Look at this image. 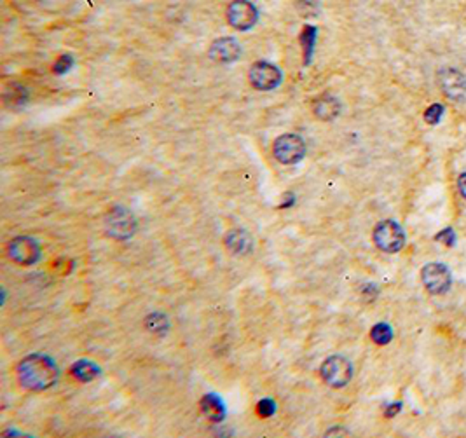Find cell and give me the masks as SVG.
<instances>
[{
    "mask_svg": "<svg viewBox=\"0 0 466 438\" xmlns=\"http://www.w3.org/2000/svg\"><path fill=\"white\" fill-rule=\"evenodd\" d=\"M299 38L300 42H302V49H304V65H309L314 51V41H317V28L309 25L304 26L302 33H300Z\"/></svg>",
    "mask_w": 466,
    "mask_h": 438,
    "instance_id": "ac0fdd59",
    "label": "cell"
},
{
    "mask_svg": "<svg viewBox=\"0 0 466 438\" xmlns=\"http://www.w3.org/2000/svg\"><path fill=\"white\" fill-rule=\"evenodd\" d=\"M224 245L233 255H248L253 252V237L245 229H233L224 236Z\"/></svg>",
    "mask_w": 466,
    "mask_h": 438,
    "instance_id": "7c38bea8",
    "label": "cell"
},
{
    "mask_svg": "<svg viewBox=\"0 0 466 438\" xmlns=\"http://www.w3.org/2000/svg\"><path fill=\"white\" fill-rule=\"evenodd\" d=\"M454 237H456V236H454V230L450 229V228H448V229L442 230V233H438L437 236H435V240H437V241H444V243L448 245V247H452V245H454Z\"/></svg>",
    "mask_w": 466,
    "mask_h": 438,
    "instance_id": "cb8c5ba5",
    "label": "cell"
},
{
    "mask_svg": "<svg viewBox=\"0 0 466 438\" xmlns=\"http://www.w3.org/2000/svg\"><path fill=\"white\" fill-rule=\"evenodd\" d=\"M371 337L376 344L386 346V344H390L393 339V328L388 324H377L372 326Z\"/></svg>",
    "mask_w": 466,
    "mask_h": 438,
    "instance_id": "d6986e66",
    "label": "cell"
},
{
    "mask_svg": "<svg viewBox=\"0 0 466 438\" xmlns=\"http://www.w3.org/2000/svg\"><path fill=\"white\" fill-rule=\"evenodd\" d=\"M457 187H460L461 196H463V198L466 199V173L460 175V178H457Z\"/></svg>",
    "mask_w": 466,
    "mask_h": 438,
    "instance_id": "d4e9b609",
    "label": "cell"
},
{
    "mask_svg": "<svg viewBox=\"0 0 466 438\" xmlns=\"http://www.w3.org/2000/svg\"><path fill=\"white\" fill-rule=\"evenodd\" d=\"M208 55H210L211 60L218 61V63H233V61L240 60L241 46L234 37H221L213 41Z\"/></svg>",
    "mask_w": 466,
    "mask_h": 438,
    "instance_id": "30bf717a",
    "label": "cell"
},
{
    "mask_svg": "<svg viewBox=\"0 0 466 438\" xmlns=\"http://www.w3.org/2000/svg\"><path fill=\"white\" fill-rule=\"evenodd\" d=\"M295 7H297L300 16H304V18H313L319 13L318 0H297Z\"/></svg>",
    "mask_w": 466,
    "mask_h": 438,
    "instance_id": "ffe728a7",
    "label": "cell"
},
{
    "mask_svg": "<svg viewBox=\"0 0 466 438\" xmlns=\"http://www.w3.org/2000/svg\"><path fill=\"white\" fill-rule=\"evenodd\" d=\"M28 100V93H26L25 87L21 84H7L6 90H4V102L11 107H19Z\"/></svg>",
    "mask_w": 466,
    "mask_h": 438,
    "instance_id": "e0dca14e",
    "label": "cell"
},
{
    "mask_svg": "<svg viewBox=\"0 0 466 438\" xmlns=\"http://www.w3.org/2000/svg\"><path fill=\"white\" fill-rule=\"evenodd\" d=\"M421 279L425 283V287L428 288L430 294L440 295L445 294V292L450 288V283H452V278H450L449 269L444 266V264L431 262L426 264L421 271Z\"/></svg>",
    "mask_w": 466,
    "mask_h": 438,
    "instance_id": "9c48e42d",
    "label": "cell"
},
{
    "mask_svg": "<svg viewBox=\"0 0 466 438\" xmlns=\"http://www.w3.org/2000/svg\"><path fill=\"white\" fill-rule=\"evenodd\" d=\"M283 79V74L276 65L269 63V61H257L250 67L248 80L252 87L257 91H271L278 87Z\"/></svg>",
    "mask_w": 466,
    "mask_h": 438,
    "instance_id": "ba28073f",
    "label": "cell"
},
{
    "mask_svg": "<svg viewBox=\"0 0 466 438\" xmlns=\"http://www.w3.org/2000/svg\"><path fill=\"white\" fill-rule=\"evenodd\" d=\"M6 253L9 260L18 266H33L41 260L42 248L38 241L32 236H16L6 245Z\"/></svg>",
    "mask_w": 466,
    "mask_h": 438,
    "instance_id": "7a4b0ae2",
    "label": "cell"
},
{
    "mask_svg": "<svg viewBox=\"0 0 466 438\" xmlns=\"http://www.w3.org/2000/svg\"><path fill=\"white\" fill-rule=\"evenodd\" d=\"M442 114H444V105H442V103H433V105H430L428 109H426L425 121L431 126L437 124V122L442 119Z\"/></svg>",
    "mask_w": 466,
    "mask_h": 438,
    "instance_id": "44dd1931",
    "label": "cell"
},
{
    "mask_svg": "<svg viewBox=\"0 0 466 438\" xmlns=\"http://www.w3.org/2000/svg\"><path fill=\"white\" fill-rule=\"evenodd\" d=\"M276 412V403L271 398H262V400L257 403V414L260 417H271L275 416Z\"/></svg>",
    "mask_w": 466,
    "mask_h": 438,
    "instance_id": "7402d4cb",
    "label": "cell"
},
{
    "mask_svg": "<svg viewBox=\"0 0 466 438\" xmlns=\"http://www.w3.org/2000/svg\"><path fill=\"white\" fill-rule=\"evenodd\" d=\"M105 230L114 240L126 241L137 230V218L125 206H114L105 217Z\"/></svg>",
    "mask_w": 466,
    "mask_h": 438,
    "instance_id": "277c9868",
    "label": "cell"
},
{
    "mask_svg": "<svg viewBox=\"0 0 466 438\" xmlns=\"http://www.w3.org/2000/svg\"><path fill=\"white\" fill-rule=\"evenodd\" d=\"M374 243L383 252L396 253L406 245V233L400 228L398 222L383 220L374 229Z\"/></svg>",
    "mask_w": 466,
    "mask_h": 438,
    "instance_id": "8992f818",
    "label": "cell"
},
{
    "mask_svg": "<svg viewBox=\"0 0 466 438\" xmlns=\"http://www.w3.org/2000/svg\"><path fill=\"white\" fill-rule=\"evenodd\" d=\"M203 416L211 422H222L226 420V403L217 393H206L199 402Z\"/></svg>",
    "mask_w": 466,
    "mask_h": 438,
    "instance_id": "5bb4252c",
    "label": "cell"
},
{
    "mask_svg": "<svg viewBox=\"0 0 466 438\" xmlns=\"http://www.w3.org/2000/svg\"><path fill=\"white\" fill-rule=\"evenodd\" d=\"M72 65H74V58H72L70 55H63V56L58 58L56 63L53 65V72L58 75H61V74H65V72L70 70Z\"/></svg>",
    "mask_w": 466,
    "mask_h": 438,
    "instance_id": "603a6c76",
    "label": "cell"
},
{
    "mask_svg": "<svg viewBox=\"0 0 466 438\" xmlns=\"http://www.w3.org/2000/svg\"><path fill=\"white\" fill-rule=\"evenodd\" d=\"M400 409H402V403H393V405H390V409L386 410V417H393L395 416L396 412H400Z\"/></svg>",
    "mask_w": 466,
    "mask_h": 438,
    "instance_id": "484cf974",
    "label": "cell"
},
{
    "mask_svg": "<svg viewBox=\"0 0 466 438\" xmlns=\"http://www.w3.org/2000/svg\"><path fill=\"white\" fill-rule=\"evenodd\" d=\"M18 381L28 391H46L60 379V368L55 360L42 353L25 356L16 367Z\"/></svg>",
    "mask_w": 466,
    "mask_h": 438,
    "instance_id": "6da1fadb",
    "label": "cell"
},
{
    "mask_svg": "<svg viewBox=\"0 0 466 438\" xmlns=\"http://www.w3.org/2000/svg\"><path fill=\"white\" fill-rule=\"evenodd\" d=\"M311 110H313L314 117L318 121H334L341 114V102H339L336 96L325 93L314 100Z\"/></svg>",
    "mask_w": 466,
    "mask_h": 438,
    "instance_id": "4fadbf2b",
    "label": "cell"
},
{
    "mask_svg": "<svg viewBox=\"0 0 466 438\" xmlns=\"http://www.w3.org/2000/svg\"><path fill=\"white\" fill-rule=\"evenodd\" d=\"M144 324H145V328H147L150 333H154V336L163 337L169 330L168 316L164 313H161V311H154V313H150L144 320Z\"/></svg>",
    "mask_w": 466,
    "mask_h": 438,
    "instance_id": "2e32d148",
    "label": "cell"
},
{
    "mask_svg": "<svg viewBox=\"0 0 466 438\" xmlns=\"http://www.w3.org/2000/svg\"><path fill=\"white\" fill-rule=\"evenodd\" d=\"M226 16L233 28L240 30V32H246V30L255 26L257 19H259V11L248 0H233L227 6Z\"/></svg>",
    "mask_w": 466,
    "mask_h": 438,
    "instance_id": "52a82bcc",
    "label": "cell"
},
{
    "mask_svg": "<svg viewBox=\"0 0 466 438\" xmlns=\"http://www.w3.org/2000/svg\"><path fill=\"white\" fill-rule=\"evenodd\" d=\"M322 379L330 388H344L353 379V363L341 355H332L322 363Z\"/></svg>",
    "mask_w": 466,
    "mask_h": 438,
    "instance_id": "3957f363",
    "label": "cell"
},
{
    "mask_svg": "<svg viewBox=\"0 0 466 438\" xmlns=\"http://www.w3.org/2000/svg\"><path fill=\"white\" fill-rule=\"evenodd\" d=\"M272 156L281 164H297L299 161L306 156V144H304L302 137L295 133L281 134L272 144Z\"/></svg>",
    "mask_w": 466,
    "mask_h": 438,
    "instance_id": "5b68a950",
    "label": "cell"
},
{
    "mask_svg": "<svg viewBox=\"0 0 466 438\" xmlns=\"http://www.w3.org/2000/svg\"><path fill=\"white\" fill-rule=\"evenodd\" d=\"M438 82H440L442 91H444L445 96L449 98L460 100L465 98L466 95V79L461 72H457L456 68H445V70H440L438 74Z\"/></svg>",
    "mask_w": 466,
    "mask_h": 438,
    "instance_id": "8fae6325",
    "label": "cell"
},
{
    "mask_svg": "<svg viewBox=\"0 0 466 438\" xmlns=\"http://www.w3.org/2000/svg\"><path fill=\"white\" fill-rule=\"evenodd\" d=\"M70 374L79 383H91L102 375V368L91 360H77L70 367Z\"/></svg>",
    "mask_w": 466,
    "mask_h": 438,
    "instance_id": "9a60e30c",
    "label": "cell"
}]
</instances>
